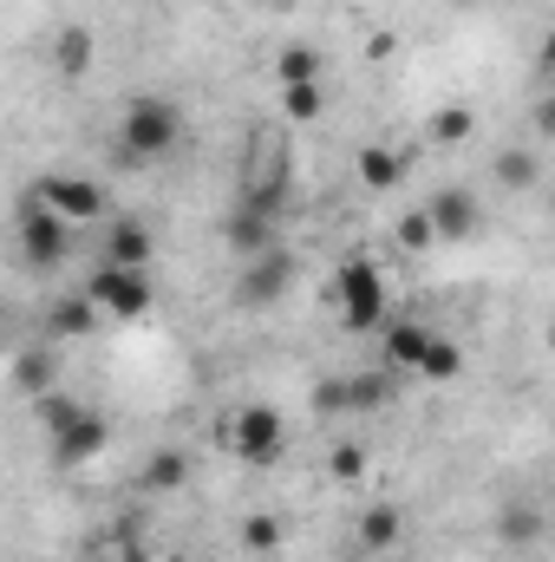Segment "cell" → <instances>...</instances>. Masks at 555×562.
Returning <instances> with one entry per match:
<instances>
[{
  "instance_id": "8",
  "label": "cell",
  "mask_w": 555,
  "mask_h": 562,
  "mask_svg": "<svg viewBox=\"0 0 555 562\" xmlns=\"http://www.w3.org/2000/svg\"><path fill=\"white\" fill-rule=\"evenodd\" d=\"M46 438H53V464H59V471H79V464H92V458L112 445V425H105V413H86V406H79L72 419L59 425V431H46Z\"/></svg>"
},
{
  "instance_id": "13",
  "label": "cell",
  "mask_w": 555,
  "mask_h": 562,
  "mask_svg": "<svg viewBox=\"0 0 555 562\" xmlns=\"http://www.w3.org/2000/svg\"><path fill=\"white\" fill-rule=\"evenodd\" d=\"M457 373H464V347H457L451 334H431L424 353H418V367H412V380H424V386H451Z\"/></svg>"
},
{
  "instance_id": "14",
  "label": "cell",
  "mask_w": 555,
  "mask_h": 562,
  "mask_svg": "<svg viewBox=\"0 0 555 562\" xmlns=\"http://www.w3.org/2000/svg\"><path fill=\"white\" fill-rule=\"evenodd\" d=\"M92 59H99L92 26H66V33L53 40V72H59V79H86V72H92Z\"/></svg>"
},
{
  "instance_id": "21",
  "label": "cell",
  "mask_w": 555,
  "mask_h": 562,
  "mask_svg": "<svg viewBox=\"0 0 555 562\" xmlns=\"http://www.w3.org/2000/svg\"><path fill=\"white\" fill-rule=\"evenodd\" d=\"M183 484H190V458H183V451H157L138 477V491H150V497H170V491H183Z\"/></svg>"
},
{
  "instance_id": "9",
  "label": "cell",
  "mask_w": 555,
  "mask_h": 562,
  "mask_svg": "<svg viewBox=\"0 0 555 562\" xmlns=\"http://www.w3.org/2000/svg\"><path fill=\"white\" fill-rule=\"evenodd\" d=\"M424 223H431V236H438V243H471V236H477V223H484V210H477V196H471V190H438V196L424 203Z\"/></svg>"
},
{
  "instance_id": "1",
  "label": "cell",
  "mask_w": 555,
  "mask_h": 562,
  "mask_svg": "<svg viewBox=\"0 0 555 562\" xmlns=\"http://www.w3.org/2000/svg\"><path fill=\"white\" fill-rule=\"evenodd\" d=\"M183 144V105L163 99V92H138L125 112H118V150L132 164H157Z\"/></svg>"
},
{
  "instance_id": "3",
  "label": "cell",
  "mask_w": 555,
  "mask_h": 562,
  "mask_svg": "<svg viewBox=\"0 0 555 562\" xmlns=\"http://www.w3.org/2000/svg\"><path fill=\"white\" fill-rule=\"evenodd\" d=\"M105 321H144L150 314V269H118V262H99L86 288H79Z\"/></svg>"
},
{
  "instance_id": "17",
  "label": "cell",
  "mask_w": 555,
  "mask_h": 562,
  "mask_svg": "<svg viewBox=\"0 0 555 562\" xmlns=\"http://www.w3.org/2000/svg\"><path fill=\"white\" fill-rule=\"evenodd\" d=\"M223 243H229L236 256H262V249H269V243H281V236H275V223H269V216H256V210H236V216L223 223Z\"/></svg>"
},
{
  "instance_id": "2",
  "label": "cell",
  "mask_w": 555,
  "mask_h": 562,
  "mask_svg": "<svg viewBox=\"0 0 555 562\" xmlns=\"http://www.w3.org/2000/svg\"><path fill=\"white\" fill-rule=\"evenodd\" d=\"M333 301H340L347 334H373V327H386V276H380V262H373V256L340 262V276H333Z\"/></svg>"
},
{
  "instance_id": "28",
  "label": "cell",
  "mask_w": 555,
  "mask_h": 562,
  "mask_svg": "<svg viewBox=\"0 0 555 562\" xmlns=\"http://www.w3.org/2000/svg\"><path fill=\"white\" fill-rule=\"evenodd\" d=\"M72 413H79V400H72V393H59V386L33 400V419H39V431H59V425L72 419Z\"/></svg>"
},
{
  "instance_id": "18",
  "label": "cell",
  "mask_w": 555,
  "mask_h": 562,
  "mask_svg": "<svg viewBox=\"0 0 555 562\" xmlns=\"http://www.w3.org/2000/svg\"><path fill=\"white\" fill-rule=\"evenodd\" d=\"M287 196H294V177H287V170H269V177H256V183L242 190V210H256V216H269V223H281Z\"/></svg>"
},
{
  "instance_id": "7",
  "label": "cell",
  "mask_w": 555,
  "mask_h": 562,
  "mask_svg": "<svg viewBox=\"0 0 555 562\" xmlns=\"http://www.w3.org/2000/svg\"><path fill=\"white\" fill-rule=\"evenodd\" d=\"M229 451L242 458V464H275L281 451H287V419H281L275 406H242L236 419H229Z\"/></svg>"
},
{
  "instance_id": "5",
  "label": "cell",
  "mask_w": 555,
  "mask_h": 562,
  "mask_svg": "<svg viewBox=\"0 0 555 562\" xmlns=\"http://www.w3.org/2000/svg\"><path fill=\"white\" fill-rule=\"evenodd\" d=\"M72 256V229L26 190V203H20V262L26 269H59Z\"/></svg>"
},
{
  "instance_id": "31",
  "label": "cell",
  "mask_w": 555,
  "mask_h": 562,
  "mask_svg": "<svg viewBox=\"0 0 555 562\" xmlns=\"http://www.w3.org/2000/svg\"><path fill=\"white\" fill-rule=\"evenodd\" d=\"M0 321H7V294H0Z\"/></svg>"
},
{
  "instance_id": "29",
  "label": "cell",
  "mask_w": 555,
  "mask_h": 562,
  "mask_svg": "<svg viewBox=\"0 0 555 562\" xmlns=\"http://www.w3.org/2000/svg\"><path fill=\"white\" fill-rule=\"evenodd\" d=\"M327 471H333V477H340V484H360V477H366V451H360V445H347V438H340V445H333V451H327Z\"/></svg>"
},
{
  "instance_id": "15",
  "label": "cell",
  "mask_w": 555,
  "mask_h": 562,
  "mask_svg": "<svg viewBox=\"0 0 555 562\" xmlns=\"http://www.w3.org/2000/svg\"><path fill=\"white\" fill-rule=\"evenodd\" d=\"M150 229H144L138 216H125V223H112V236H105V262H118V269H150Z\"/></svg>"
},
{
  "instance_id": "19",
  "label": "cell",
  "mask_w": 555,
  "mask_h": 562,
  "mask_svg": "<svg viewBox=\"0 0 555 562\" xmlns=\"http://www.w3.org/2000/svg\"><path fill=\"white\" fill-rule=\"evenodd\" d=\"M320 72H327V59H320V46H281L275 53V79L281 86H320Z\"/></svg>"
},
{
  "instance_id": "11",
  "label": "cell",
  "mask_w": 555,
  "mask_h": 562,
  "mask_svg": "<svg viewBox=\"0 0 555 562\" xmlns=\"http://www.w3.org/2000/svg\"><path fill=\"white\" fill-rule=\"evenodd\" d=\"M424 340H431L424 321H386V327H380V360H386V373H412L418 353H424Z\"/></svg>"
},
{
  "instance_id": "23",
  "label": "cell",
  "mask_w": 555,
  "mask_h": 562,
  "mask_svg": "<svg viewBox=\"0 0 555 562\" xmlns=\"http://www.w3.org/2000/svg\"><path fill=\"white\" fill-rule=\"evenodd\" d=\"M281 543H287L281 517H269V510H249V517H242V550H249V557H275Z\"/></svg>"
},
{
  "instance_id": "4",
  "label": "cell",
  "mask_w": 555,
  "mask_h": 562,
  "mask_svg": "<svg viewBox=\"0 0 555 562\" xmlns=\"http://www.w3.org/2000/svg\"><path fill=\"white\" fill-rule=\"evenodd\" d=\"M33 196H39L66 229H92V223L105 216V190H99L92 177H79V170H46Z\"/></svg>"
},
{
  "instance_id": "30",
  "label": "cell",
  "mask_w": 555,
  "mask_h": 562,
  "mask_svg": "<svg viewBox=\"0 0 555 562\" xmlns=\"http://www.w3.org/2000/svg\"><path fill=\"white\" fill-rule=\"evenodd\" d=\"M399 243H406V249H431V243H438V236H431V223H424V210L399 216Z\"/></svg>"
},
{
  "instance_id": "16",
  "label": "cell",
  "mask_w": 555,
  "mask_h": 562,
  "mask_svg": "<svg viewBox=\"0 0 555 562\" xmlns=\"http://www.w3.org/2000/svg\"><path fill=\"white\" fill-rule=\"evenodd\" d=\"M353 170H360V183H366V190H399V177H406V157H399L393 144H360Z\"/></svg>"
},
{
  "instance_id": "26",
  "label": "cell",
  "mask_w": 555,
  "mask_h": 562,
  "mask_svg": "<svg viewBox=\"0 0 555 562\" xmlns=\"http://www.w3.org/2000/svg\"><path fill=\"white\" fill-rule=\"evenodd\" d=\"M471 132H477V112H471V105H444V112L431 119V138L438 144H464Z\"/></svg>"
},
{
  "instance_id": "20",
  "label": "cell",
  "mask_w": 555,
  "mask_h": 562,
  "mask_svg": "<svg viewBox=\"0 0 555 562\" xmlns=\"http://www.w3.org/2000/svg\"><path fill=\"white\" fill-rule=\"evenodd\" d=\"M393 380H399V373H386V367H380V373H360V380H340V406H347V413H373V406L393 400Z\"/></svg>"
},
{
  "instance_id": "6",
  "label": "cell",
  "mask_w": 555,
  "mask_h": 562,
  "mask_svg": "<svg viewBox=\"0 0 555 562\" xmlns=\"http://www.w3.org/2000/svg\"><path fill=\"white\" fill-rule=\"evenodd\" d=\"M294 276H301V262H294L281 243H269L262 256H242V276H236V307H275L281 294L294 288Z\"/></svg>"
},
{
  "instance_id": "10",
  "label": "cell",
  "mask_w": 555,
  "mask_h": 562,
  "mask_svg": "<svg viewBox=\"0 0 555 562\" xmlns=\"http://www.w3.org/2000/svg\"><path fill=\"white\" fill-rule=\"evenodd\" d=\"M399 537H406V510H399V504H366V510H360V524H353L360 557H380V550H393Z\"/></svg>"
},
{
  "instance_id": "27",
  "label": "cell",
  "mask_w": 555,
  "mask_h": 562,
  "mask_svg": "<svg viewBox=\"0 0 555 562\" xmlns=\"http://www.w3.org/2000/svg\"><path fill=\"white\" fill-rule=\"evenodd\" d=\"M497 530H503V543H517V550H530V543L543 537V517L517 504V510H503V517H497Z\"/></svg>"
},
{
  "instance_id": "24",
  "label": "cell",
  "mask_w": 555,
  "mask_h": 562,
  "mask_svg": "<svg viewBox=\"0 0 555 562\" xmlns=\"http://www.w3.org/2000/svg\"><path fill=\"white\" fill-rule=\"evenodd\" d=\"M281 112H287V125H314L327 112V99H320V86H281Z\"/></svg>"
},
{
  "instance_id": "12",
  "label": "cell",
  "mask_w": 555,
  "mask_h": 562,
  "mask_svg": "<svg viewBox=\"0 0 555 562\" xmlns=\"http://www.w3.org/2000/svg\"><path fill=\"white\" fill-rule=\"evenodd\" d=\"M105 327V314L86 301V294H66V301H53V314H46V340H86V334H99Z\"/></svg>"
},
{
  "instance_id": "25",
  "label": "cell",
  "mask_w": 555,
  "mask_h": 562,
  "mask_svg": "<svg viewBox=\"0 0 555 562\" xmlns=\"http://www.w3.org/2000/svg\"><path fill=\"white\" fill-rule=\"evenodd\" d=\"M497 177H503L510 190H536V177H543V157H536V150H503V157H497Z\"/></svg>"
},
{
  "instance_id": "22",
  "label": "cell",
  "mask_w": 555,
  "mask_h": 562,
  "mask_svg": "<svg viewBox=\"0 0 555 562\" xmlns=\"http://www.w3.org/2000/svg\"><path fill=\"white\" fill-rule=\"evenodd\" d=\"M53 347H26L20 360H13V386L26 393V400H39V393H53Z\"/></svg>"
}]
</instances>
